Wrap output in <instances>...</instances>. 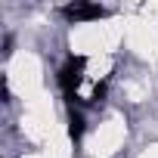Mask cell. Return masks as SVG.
Instances as JSON below:
<instances>
[{
    "label": "cell",
    "mask_w": 158,
    "mask_h": 158,
    "mask_svg": "<svg viewBox=\"0 0 158 158\" xmlns=\"http://www.w3.org/2000/svg\"><path fill=\"white\" fill-rule=\"evenodd\" d=\"M84 68H87L84 56H68L65 65L59 68V87H62V93H65L68 102L77 99V90H81V84H84Z\"/></svg>",
    "instance_id": "1"
},
{
    "label": "cell",
    "mask_w": 158,
    "mask_h": 158,
    "mask_svg": "<svg viewBox=\"0 0 158 158\" xmlns=\"http://www.w3.org/2000/svg\"><path fill=\"white\" fill-rule=\"evenodd\" d=\"M71 22H90V19H102L106 16V6H96V3H71L62 10Z\"/></svg>",
    "instance_id": "2"
},
{
    "label": "cell",
    "mask_w": 158,
    "mask_h": 158,
    "mask_svg": "<svg viewBox=\"0 0 158 158\" xmlns=\"http://www.w3.org/2000/svg\"><path fill=\"white\" fill-rule=\"evenodd\" d=\"M68 136H71L74 143L84 136V115H81V112H71V115H68Z\"/></svg>",
    "instance_id": "3"
}]
</instances>
